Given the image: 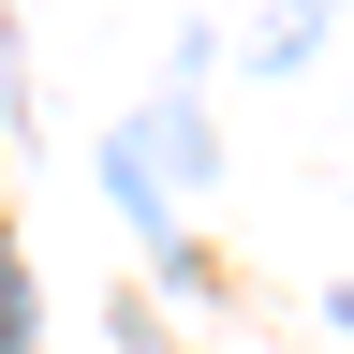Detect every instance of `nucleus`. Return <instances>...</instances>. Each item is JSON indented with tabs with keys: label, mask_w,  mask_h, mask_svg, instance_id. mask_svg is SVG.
<instances>
[{
	"label": "nucleus",
	"mask_w": 354,
	"mask_h": 354,
	"mask_svg": "<svg viewBox=\"0 0 354 354\" xmlns=\"http://www.w3.org/2000/svg\"><path fill=\"white\" fill-rule=\"evenodd\" d=\"M0 354H30V281H15V251H0Z\"/></svg>",
	"instance_id": "obj_1"
}]
</instances>
